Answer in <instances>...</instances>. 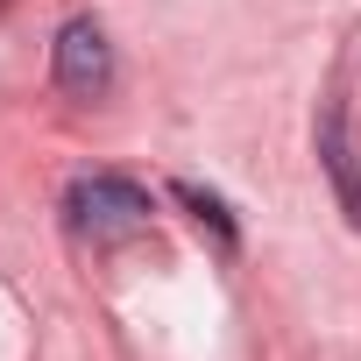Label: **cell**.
<instances>
[{
	"instance_id": "obj_3",
	"label": "cell",
	"mask_w": 361,
	"mask_h": 361,
	"mask_svg": "<svg viewBox=\"0 0 361 361\" xmlns=\"http://www.w3.org/2000/svg\"><path fill=\"white\" fill-rule=\"evenodd\" d=\"M319 156H326V170H333L340 199H347V220L361 227V185H354V156H347V142H340V106L326 114V142H319Z\"/></svg>"
},
{
	"instance_id": "obj_1",
	"label": "cell",
	"mask_w": 361,
	"mask_h": 361,
	"mask_svg": "<svg viewBox=\"0 0 361 361\" xmlns=\"http://www.w3.org/2000/svg\"><path fill=\"white\" fill-rule=\"evenodd\" d=\"M71 220L85 234H128L149 220V192L135 177H78L71 185Z\"/></svg>"
},
{
	"instance_id": "obj_4",
	"label": "cell",
	"mask_w": 361,
	"mask_h": 361,
	"mask_svg": "<svg viewBox=\"0 0 361 361\" xmlns=\"http://www.w3.org/2000/svg\"><path fill=\"white\" fill-rule=\"evenodd\" d=\"M177 199H185V206H192V213H199V220H206V227H213V234L234 248V220H227V206H220L213 192H199V185H177Z\"/></svg>"
},
{
	"instance_id": "obj_2",
	"label": "cell",
	"mask_w": 361,
	"mask_h": 361,
	"mask_svg": "<svg viewBox=\"0 0 361 361\" xmlns=\"http://www.w3.org/2000/svg\"><path fill=\"white\" fill-rule=\"evenodd\" d=\"M106 78H114V50H106L99 22H64V36H57V85L78 92V99H99Z\"/></svg>"
}]
</instances>
